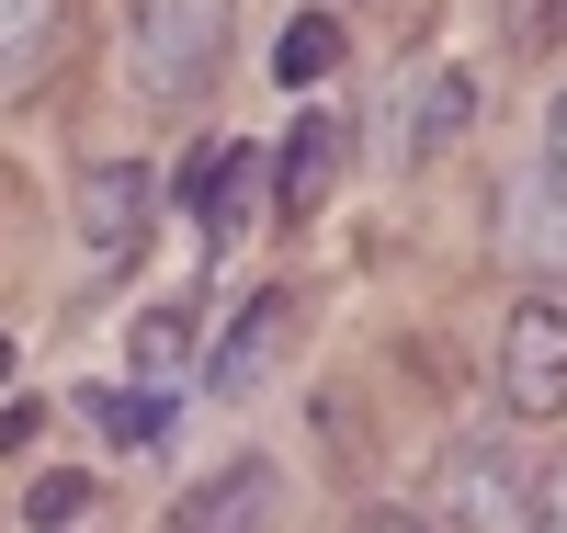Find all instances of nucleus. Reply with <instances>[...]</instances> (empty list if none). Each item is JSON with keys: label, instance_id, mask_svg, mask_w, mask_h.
<instances>
[{"label": "nucleus", "instance_id": "nucleus-1", "mask_svg": "<svg viewBox=\"0 0 567 533\" xmlns=\"http://www.w3.org/2000/svg\"><path fill=\"white\" fill-rule=\"evenodd\" d=\"M227 45H239V12L227 0H136L125 12V58H136V80L159 91H205L216 69H227Z\"/></svg>", "mask_w": 567, "mask_h": 533}, {"label": "nucleus", "instance_id": "nucleus-2", "mask_svg": "<svg viewBox=\"0 0 567 533\" xmlns=\"http://www.w3.org/2000/svg\"><path fill=\"white\" fill-rule=\"evenodd\" d=\"M432 533H545V489L511 443H454L443 454V522Z\"/></svg>", "mask_w": 567, "mask_h": 533}, {"label": "nucleus", "instance_id": "nucleus-3", "mask_svg": "<svg viewBox=\"0 0 567 533\" xmlns=\"http://www.w3.org/2000/svg\"><path fill=\"white\" fill-rule=\"evenodd\" d=\"M499 409L511 420H567V307L523 296L499 329Z\"/></svg>", "mask_w": 567, "mask_h": 533}, {"label": "nucleus", "instance_id": "nucleus-4", "mask_svg": "<svg viewBox=\"0 0 567 533\" xmlns=\"http://www.w3.org/2000/svg\"><path fill=\"white\" fill-rule=\"evenodd\" d=\"M488 250L523 284H567V182L556 171H511L488 205Z\"/></svg>", "mask_w": 567, "mask_h": 533}, {"label": "nucleus", "instance_id": "nucleus-5", "mask_svg": "<svg viewBox=\"0 0 567 533\" xmlns=\"http://www.w3.org/2000/svg\"><path fill=\"white\" fill-rule=\"evenodd\" d=\"M148 216H159L148 160H91L80 171V250H91V273H125L136 238H148Z\"/></svg>", "mask_w": 567, "mask_h": 533}, {"label": "nucleus", "instance_id": "nucleus-6", "mask_svg": "<svg viewBox=\"0 0 567 533\" xmlns=\"http://www.w3.org/2000/svg\"><path fill=\"white\" fill-rule=\"evenodd\" d=\"M272 500H284V489H272V465L239 454V465H216L205 489H182V500H171V533H261Z\"/></svg>", "mask_w": 567, "mask_h": 533}, {"label": "nucleus", "instance_id": "nucleus-7", "mask_svg": "<svg viewBox=\"0 0 567 533\" xmlns=\"http://www.w3.org/2000/svg\"><path fill=\"white\" fill-rule=\"evenodd\" d=\"M465 125H477V80L465 69H420V91H409V171H432Z\"/></svg>", "mask_w": 567, "mask_h": 533}, {"label": "nucleus", "instance_id": "nucleus-8", "mask_svg": "<svg viewBox=\"0 0 567 533\" xmlns=\"http://www.w3.org/2000/svg\"><path fill=\"white\" fill-rule=\"evenodd\" d=\"M284 329H296V307H284V296H250V307H239V329H227V352L205 363V386H216V398H250Z\"/></svg>", "mask_w": 567, "mask_h": 533}, {"label": "nucleus", "instance_id": "nucleus-9", "mask_svg": "<svg viewBox=\"0 0 567 533\" xmlns=\"http://www.w3.org/2000/svg\"><path fill=\"white\" fill-rule=\"evenodd\" d=\"M80 420L103 431V443H125V454L171 443V398H148V386H80Z\"/></svg>", "mask_w": 567, "mask_h": 533}, {"label": "nucleus", "instance_id": "nucleus-10", "mask_svg": "<svg viewBox=\"0 0 567 533\" xmlns=\"http://www.w3.org/2000/svg\"><path fill=\"white\" fill-rule=\"evenodd\" d=\"M125 352H136V375H148V398H182V352H194V318H182V307H148Z\"/></svg>", "mask_w": 567, "mask_h": 533}, {"label": "nucleus", "instance_id": "nucleus-11", "mask_svg": "<svg viewBox=\"0 0 567 533\" xmlns=\"http://www.w3.org/2000/svg\"><path fill=\"white\" fill-rule=\"evenodd\" d=\"M352 136H341V114H307L296 125V148H284V205H307V193L329 182V160H341Z\"/></svg>", "mask_w": 567, "mask_h": 533}, {"label": "nucleus", "instance_id": "nucleus-12", "mask_svg": "<svg viewBox=\"0 0 567 533\" xmlns=\"http://www.w3.org/2000/svg\"><path fill=\"white\" fill-rule=\"evenodd\" d=\"M58 45V0H0V80H23Z\"/></svg>", "mask_w": 567, "mask_h": 533}, {"label": "nucleus", "instance_id": "nucleus-13", "mask_svg": "<svg viewBox=\"0 0 567 533\" xmlns=\"http://www.w3.org/2000/svg\"><path fill=\"white\" fill-rule=\"evenodd\" d=\"M272 69H284V80H329V69H341V23H329V12H296L284 45H272Z\"/></svg>", "mask_w": 567, "mask_h": 533}, {"label": "nucleus", "instance_id": "nucleus-14", "mask_svg": "<svg viewBox=\"0 0 567 533\" xmlns=\"http://www.w3.org/2000/svg\"><path fill=\"white\" fill-rule=\"evenodd\" d=\"M80 511H91V476H34V500H23V522H45V533L80 522Z\"/></svg>", "mask_w": 567, "mask_h": 533}, {"label": "nucleus", "instance_id": "nucleus-15", "mask_svg": "<svg viewBox=\"0 0 567 533\" xmlns=\"http://www.w3.org/2000/svg\"><path fill=\"white\" fill-rule=\"evenodd\" d=\"M545 171L567 182V91H556V136H545Z\"/></svg>", "mask_w": 567, "mask_h": 533}, {"label": "nucleus", "instance_id": "nucleus-16", "mask_svg": "<svg viewBox=\"0 0 567 533\" xmlns=\"http://www.w3.org/2000/svg\"><path fill=\"white\" fill-rule=\"evenodd\" d=\"M352 533H432V522H409V511H374V522H352Z\"/></svg>", "mask_w": 567, "mask_h": 533}, {"label": "nucleus", "instance_id": "nucleus-17", "mask_svg": "<svg viewBox=\"0 0 567 533\" xmlns=\"http://www.w3.org/2000/svg\"><path fill=\"white\" fill-rule=\"evenodd\" d=\"M545 533H567V489H545Z\"/></svg>", "mask_w": 567, "mask_h": 533}, {"label": "nucleus", "instance_id": "nucleus-18", "mask_svg": "<svg viewBox=\"0 0 567 533\" xmlns=\"http://www.w3.org/2000/svg\"><path fill=\"white\" fill-rule=\"evenodd\" d=\"M12 363H23V352H12V341H0V386H12Z\"/></svg>", "mask_w": 567, "mask_h": 533}]
</instances>
